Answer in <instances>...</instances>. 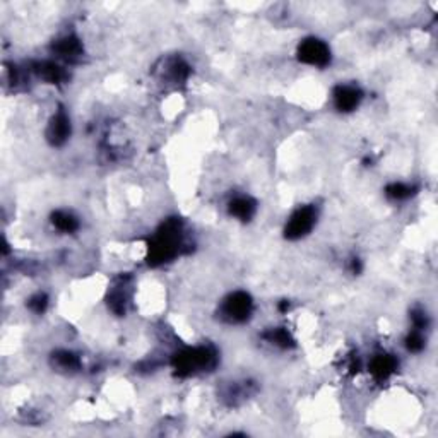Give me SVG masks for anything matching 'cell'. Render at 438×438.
I'll use <instances>...</instances> for the list:
<instances>
[{
    "label": "cell",
    "mask_w": 438,
    "mask_h": 438,
    "mask_svg": "<svg viewBox=\"0 0 438 438\" xmlns=\"http://www.w3.org/2000/svg\"><path fill=\"white\" fill-rule=\"evenodd\" d=\"M53 52L64 62H75L82 57V43L74 35H67V37L57 39L53 45Z\"/></svg>",
    "instance_id": "cell-8"
},
{
    "label": "cell",
    "mask_w": 438,
    "mask_h": 438,
    "mask_svg": "<svg viewBox=\"0 0 438 438\" xmlns=\"http://www.w3.org/2000/svg\"><path fill=\"white\" fill-rule=\"evenodd\" d=\"M216 361L218 356L213 347H187V350L180 351L173 358V368L177 370V373L180 377H190L199 372H206V370L214 368Z\"/></svg>",
    "instance_id": "cell-2"
},
{
    "label": "cell",
    "mask_w": 438,
    "mask_h": 438,
    "mask_svg": "<svg viewBox=\"0 0 438 438\" xmlns=\"http://www.w3.org/2000/svg\"><path fill=\"white\" fill-rule=\"evenodd\" d=\"M53 366H57L62 372H75L81 366V361L70 351H57L53 354Z\"/></svg>",
    "instance_id": "cell-13"
},
{
    "label": "cell",
    "mask_w": 438,
    "mask_h": 438,
    "mask_svg": "<svg viewBox=\"0 0 438 438\" xmlns=\"http://www.w3.org/2000/svg\"><path fill=\"white\" fill-rule=\"evenodd\" d=\"M228 213L238 221H250L257 213V202L249 196H236L229 200Z\"/></svg>",
    "instance_id": "cell-9"
},
{
    "label": "cell",
    "mask_w": 438,
    "mask_h": 438,
    "mask_svg": "<svg viewBox=\"0 0 438 438\" xmlns=\"http://www.w3.org/2000/svg\"><path fill=\"white\" fill-rule=\"evenodd\" d=\"M412 192H415V189L409 185H406V183H390L389 187L385 189V193L389 199L392 200H406L409 199V197L412 196Z\"/></svg>",
    "instance_id": "cell-15"
},
{
    "label": "cell",
    "mask_w": 438,
    "mask_h": 438,
    "mask_svg": "<svg viewBox=\"0 0 438 438\" xmlns=\"http://www.w3.org/2000/svg\"><path fill=\"white\" fill-rule=\"evenodd\" d=\"M35 73L38 74L39 79H43L48 84H60V82H64L67 79V73L64 70V67L55 62H50V60L38 62L35 66Z\"/></svg>",
    "instance_id": "cell-11"
},
{
    "label": "cell",
    "mask_w": 438,
    "mask_h": 438,
    "mask_svg": "<svg viewBox=\"0 0 438 438\" xmlns=\"http://www.w3.org/2000/svg\"><path fill=\"white\" fill-rule=\"evenodd\" d=\"M70 135V118L64 110H59L48 122L46 127V141L52 146L66 144Z\"/></svg>",
    "instance_id": "cell-6"
},
{
    "label": "cell",
    "mask_w": 438,
    "mask_h": 438,
    "mask_svg": "<svg viewBox=\"0 0 438 438\" xmlns=\"http://www.w3.org/2000/svg\"><path fill=\"white\" fill-rule=\"evenodd\" d=\"M406 346H408V350L411 351V353H419V351L425 347V337H423L421 330H412L408 336V339H406Z\"/></svg>",
    "instance_id": "cell-16"
},
{
    "label": "cell",
    "mask_w": 438,
    "mask_h": 438,
    "mask_svg": "<svg viewBox=\"0 0 438 438\" xmlns=\"http://www.w3.org/2000/svg\"><path fill=\"white\" fill-rule=\"evenodd\" d=\"M183 249V226L178 219H168L158 228L147 249L151 265H161L173 260Z\"/></svg>",
    "instance_id": "cell-1"
},
{
    "label": "cell",
    "mask_w": 438,
    "mask_h": 438,
    "mask_svg": "<svg viewBox=\"0 0 438 438\" xmlns=\"http://www.w3.org/2000/svg\"><path fill=\"white\" fill-rule=\"evenodd\" d=\"M300 62L307 64L312 67H322L329 66L330 64V48L325 41L318 38H307L298 45L296 52Z\"/></svg>",
    "instance_id": "cell-5"
},
{
    "label": "cell",
    "mask_w": 438,
    "mask_h": 438,
    "mask_svg": "<svg viewBox=\"0 0 438 438\" xmlns=\"http://www.w3.org/2000/svg\"><path fill=\"white\" fill-rule=\"evenodd\" d=\"M52 225L62 233H74L77 231L79 221L69 211H57L52 214Z\"/></svg>",
    "instance_id": "cell-12"
},
{
    "label": "cell",
    "mask_w": 438,
    "mask_h": 438,
    "mask_svg": "<svg viewBox=\"0 0 438 438\" xmlns=\"http://www.w3.org/2000/svg\"><path fill=\"white\" fill-rule=\"evenodd\" d=\"M332 98L334 106H336L337 110L343 111V113H350V111H354L360 106L361 99H363V93H361L356 86L341 84L334 89Z\"/></svg>",
    "instance_id": "cell-7"
},
{
    "label": "cell",
    "mask_w": 438,
    "mask_h": 438,
    "mask_svg": "<svg viewBox=\"0 0 438 438\" xmlns=\"http://www.w3.org/2000/svg\"><path fill=\"white\" fill-rule=\"evenodd\" d=\"M264 339L267 341V343H271V344H274V346H278V347H289V346H293V337H292V334L288 332V329H285V327H276V329H271V330H267V332L264 334Z\"/></svg>",
    "instance_id": "cell-14"
},
{
    "label": "cell",
    "mask_w": 438,
    "mask_h": 438,
    "mask_svg": "<svg viewBox=\"0 0 438 438\" xmlns=\"http://www.w3.org/2000/svg\"><path fill=\"white\" fill-rule=\"evenodd\" d=\"M397 370V360L392 354H377L370 361V373L375 380H387Z\"/></svg>",
    "instance_id": "cell-10"
},
{
    "label": "cell",
    "mask_w": 438,
    "mask_h": 438,
    "mask_svg": "<svg viewBox=\"0 0 438 438\" xmlns=\"http://www.w3.org/2000/svg\"><path fill=\"white\" fill-rule=\"evenodd\" d=\"M46 307H48V296H46L45 293L33 294V296L30 298V301H28V308L38 315L43 314V312L46 310Z\"/></svg>",
    "instance_id": "cell-17"
},
{
    "label": "cell",
    "mask_w": 438,
    "mask_h": 438,
    "mask_svg": "<svg viewBox=\"0 0 438 438\" xmlns=\"http://www.w3.org/2000/svg\"><path fill=\"white\" fill-rule=\"evenodd\" d=\"M317 207L301 206L289 216L285 228V236L288 240H300L307 236L317 225Z\"/></svg>",
    "instance_id": "cell-4"
},
{
    "label": "cell",
    "mask_w": 438,
    "mask_h": 438,
    "mask_svg": "<svg viewBox=\"0 0 438 438\" xmlns=\"http://www.w3.org/2000/svg\"><path fill=\"white\" fill-rule=\"evenodd\" d=\"M254 312V301L249 293L235 292L225 298L221 305V317L228 324H243Z\"/></svg>",
    "instance_id": "cell-3"
}]
</instances>
